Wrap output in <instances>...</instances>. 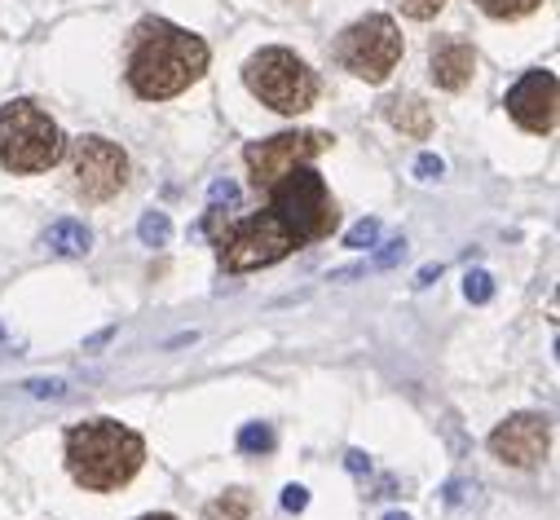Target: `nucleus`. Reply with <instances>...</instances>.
Wrapping results in <instances>:
<instances>
[{
	"label": "nucleus",
	"instance_id": "17",
	"mask_svg": "<svg viewBox=\"0 0 560 520\" xmlns=\"http://www.w3.org/2000/svg\"><path fill=\"white\" fill-rule=\"evenodd\" d=\"M273 441H278V437H273L269 424H247V428L238 433V450H243V454H269Z\"/></svg>",
	"mask_w": 560,
	"mask_h": 520
},
{
	"label": "nucleus",
	"instance_id": "5",
	"mask_svg": "<svg viewBox=\"0 0 560 520\" xmlns=\"http://www.w3.org/2000/svg\"><path fill=\"white\" fill-rule=\"evenodd\" d=\"M67 138L62 128L36 102L0 106V164L10 173H45L62 159Z\"/></svg>",
	"mask_w": 560,
	"mask_h": 520
},
{
	"label": "nucleus",
	"instance_id": "3",
	"mask_svg": "<svg viewBox=\"0 0 560 520\" xmlns=\"http://www.w3.org/2000/svg\"><path fill=\"white\" fill-rule=\"evenodd\" d=\"M203 229L212 234L217 260H221L230 274H247V270L273 265V260H283V256L296 251L292 229L278 221L269 208H260V212H252V216H230V212H221V208H208Z\"/></svg>",
	"mask_w": 560,
	"mask_h": 520
},
{
	"label": "nucleus",
	"instance_id": "12",
	"mask_svg": "<svg viewBox=\"0 0 560 520\" xmlns=\"http://www.w3.org/2000/svg\"><path fill=\"white\" fill-rule=\"evenodd\" d=\"M472 71H477V54L468 40H438L433 45V84L438 88L455 93L472 80Z\"/></svg>",
	"mask_w": 560,
	"mask_h": 520
},
{
	"label": "nucleus",
	"instance_id": "6",
	"mask_svg": "<svg viewBox=\"0 0 560 520\" xmlns=\"http://www.w3.org/2000/svg\"><path fill=\"white\" fill-rule=\"evenodd\" d=\"M243 84L278 115H301L318 102V75L310 71V62L296 58L292 49H278V45L247 58Z\"/></svg>",
	"mask_w": 560,
	"mask_h": 520
},
{
	"label": "nucleus",
	"instance_id": "1",
	"mask_svg": "<svg viewBox=\"0 0 560 520\" xmlns=\"http://www.w3.org/2000/svg\"><path fill=\"white\" fill-rule=\"evenodd\" d=\"M203 71H208V45L199 36H190L186 27L168 19L137 23L132 49H128V84L137 97H147V102L177 97Z\"/></svg>",
	"mask_w": 560,
	"mask_h": 520
},
{
	"label": "nucleus",
	"instance_id": "28",
	"mask_svg": "<svg viewBox=\"0 0 560 520\" xmlns=\"http://www.w3.org/2000/svg\"><path fill=\"white\" fill-rule=\"evenodd\" d=\"M142 520H177V516H168V511H155V516H142Z\"/></svg>",
	"mask_w": 560,
	"mask_h": 520
},
{
	"label": "nucleus",
	"instance_id": "7",
	"mask_svg": "<svg viewBox=\"0 0 560 520\" xmlns=\"http://www.w3.org/2000/svg\"><path fill=\"white\" fill-rule=\"evenodd\" d=\"M336 58L345 71H353L366 84H384L388 71L401 62V32L388 14H371L358 19L340 40H336Z\"/></svg>",
	"mask_w": 560,
	"mask_h": 520
},
{
	"label": "nucleus",
	"instance_id": "15",
	"mask_svg": "<svg viewBox=\"0 0 560 520\" xmlns=\"http://www.w3.org/2000/svg\"><path fill=\"white\" fill-rule=\"evenodd\" d=\"M247 511H252V494L247 489H230L217 503H208L203 520H247Z\"/></svg>",
	"mask_w": 560,
	"mask_h": 520
},
{
	"label": "nucleus",
	"instance_id": "20",
	"mask_svg": "<svg viewBox=\"0 0 560 520\" xmlns=\"http://www.w3.org/2000/svg\"><path fill=\"white\" fill-rule=\"evenodd\" d=\"M380 229H384V225H380L375 216H366V221H358V225L345 234V247H353V251H362V247H375V243H380Z\"/></svg>",
	"mask_w": 560,
	"mask_h": 520
},
{
	"label": "nucleus",
	"instance_id": "21",
	"mask_svg": "<svg viewBox=\"0 0 560 520\" xmlns=\"http://www.w3.org/2000/svg\"><path fill=\"white\" fill-rule=\"evenodd\" d=\"M406 238H393V243H384V251H375L371 260H366V265H362V274L366 270H388V265H397V260H406Z\"/></svg>",
	"mask_w": 560,
	"mask_h": 520
},
{
	"label": "nucleus",
	"instance_id": "19",
	"mask_svg": "<svg viewBox=\"0 0 560 520\" xmlns=\"http://www.w3.org/2000/svg\"><path fill=\"white\" fill-rule=\"evenodd\" d=\"M464 296H468L472 305H490V300H494V279H490L486 270H468V279H464Z\"/></svg>",
	"mask_w": 560,
	"mask_h": 520
},
{
	"label": "nucleus",
	"instance_id": "27",
	"mask_svg": "<svg viewBox=\"0 0 560 520\" xmlns=\"http://www.w3.org/2000/svg\"><path fill=\"white\" fill-rule=\"evenodd\" d=\"M433 279H442V265H424V270H419V279H415V287H429Z\"/></svg>",
	"mask_w": 560,
	"mask_h": 520
},
{
	"label": "nucleus",
	"instance_id": "24",
	"mask_svg": "<svg viewBox=\"0 0 560 520\" xmlns=\"http://www.w3.org/2000/svg\"><path fill=\"white\" fill-rule=\"evenodd\" d=\"M442 173H446V164H442L438 155H419V159H415V177H419V181H438Z\"/></svg>",
	"mask_w": 560,
	"mask_h": 520
},
{
	"label": "nucleus",
	"instance_id": "23",
	"mask_svg": "<svg viewBox=\"0 0 560 520\" xmlns=\"http://www.w3.org/2000/svg\"><path fill=\"white\" fill-rule=\"evenodd\" d=\"M23 393H32V398H54V402H62V398H67V379H27V383H23Z\"/></svg>",
	"mask_w": 560,
	"mask_h": 520
},
{
	"label": "nucleus",
	"instance_id": "9",
	"mask_svg": "<svg viewBox=\"0 0 560 520\" xmlns=\"http://www.w3.org/2000/svg\"><path fill=\"white\" fill-rule=\"evenodd\" d=\"M71 177H75V194L80 199L106 203L128 181V155L106 138H80L71 146Z\"/></svg>",
	"mask_w": 560,
	"mask_h": 520
},
{
	"label": "nucleus",
	"instance_id": "22",
	"mask_svg": "<svg viewBox=\"0 0 560 520\" xmlns=\"http://www.w3.org/2000/svg\"><path fill=\"white\" fill-rule=\"evenodd\" d=\"M446 10V0H401V14L406 19H419V23H429Z\"/></svg>",
	"mask_w": 560,
	"mask_h": 520
},
{
	"label": "nucleus",
	"instance_id": "4",
	"mask_svg": "<svg viewBox=\"0 0 560 520\" xmlns=\"http://www.w3.org/2000/svg\"><path fill=\"white\" fill-rule=\"evenodd\" d=\"M269 212L283 221L288 229H292V238H296V247H310V243H318V238H327L331 229H336V221H340V212H336V199H331V190H327V181L314 173V168H292V173H283L269 190Z\"/></svg>",
	"mask_w": 560,
	"mask_h": 520
},
{
	"label": "nucleus",
	"instance_id": "29",
	"mask_svg": "<svg viewBox=\"0 0 560 520\" xmlns=\"http://www.w3.org/2000/svg\"><path fill=\"white\" fill-rule=\"evenodd\" d=\"M384 520H410V516H406V511H388Z\"/></svg>",
	"mask_w": 560,
	"mask_h": 520
},
{
	"label": "nucleus",
	"instance_id": "13",
	"mask_svg": "<svg viewBox=\"0 0 560 520\" xmlns=\"http://www.w3.org/2000/svg\"><path fill=\"white\" fill-rule=\"evenodd\" d=\"M384 119L393 128H401V133H410V138H429L433 133V110L424 106V97H415V93L388 97L384 102Z\"/></svg>",
	"mask_w": 560,
	"mask_h": 520
},
{
	"label": "nucleus",
	"instance_id": "2",
	"mask_svg": "<svg viewBox=\"0 0 560 520\" xmlns=\"http://www.w3.org/2000/svg\"><path fill=\"white\" fill-rule=\"evenodd\" d=\"M147 459V441L119 419H89L67 433V472L93 494L128 485Z\"/></svg>",
	"mask_w": 560,
	"mask_h": 520
},
{
	"label": "nucleus",
	"instance_id": "16",
	"mask_svg": "<svg viewBox=\"0 0 560 520\" xmlns=\"http://www.w3.org/2000/svg\"><path fill=\"white\" fill-rule=\"evenodd\" d=\"M137 238H142L147 247H168V238H173V221H168V212H147L142 225H137Z\"/></svg>",
	"mask_w": 560,
	"mask_h": 520
},
{
	"label": "nucleus",
	"instance_id": "18",
	"mask_svg": "<svg viewBox=\"0 0 560 520\" xmlns=\"http://www.w3.org/2000/svg\"><path fill=\"white\" fill-rule=\"evenodd\" d=\"M477 5L490 19H525V14H534L542 5V0H477Z\"/></svg>",
	"mask_w": 560,
	"mask_h": 520
},
{
	"label": "nucleus",
	"instance_id": "11",
	"mask_svg": "<svg viewBox=\"0 0 560 520\" xmlns=\"http://www.w3.org/2000/svg\"><path fill=\"white\" fill-rule=\"evenodd\" d=\"M508 115L525 133H551L556 128V71H525L508 88Z\"/></svg>",
	"mask_w": 560,
	"mask_h": 520
},
{
	"label": "nucleus",
	"instance_id": "10",
	"mask_svg": "<svg viewBox=\"0 0 560 520\" xmlns=\"http://www.w3.org/2000/svg\"><path fill=\"white\" fill-rule=\"evenodd\" d=\"M547 446H551V424L547 415L538 411H521L512 419H503L494 433H490V454L508 468H534L547 459Z\"/></svg>",
	"mask_w": 560,
	"mask_h": 520
},
{
	"label": "nucleus",
	"instance_id": "30",
	"mask_svg": "<svg viewBox=\"0 0 560 520\" xmlns=\"http://www.w3.org/2000/svg\"><path fill=\"white\" fill-rule=\"evenodd\" d=\"M0 348H10V340H5V331H0Z\"/></svg>",
	"mask_w": 560,
	"mask_h": 520
},
{
	"label": "nucleus",
	"instance_id": "25",
	"mask_svg": "<svg viewBox=\"0 0 560 520\" xmlns=\"http://www.w3.org/2000/svg\"><path fill=\"white\" fill-rule=\"evenodd\" d=\"M283 507H288V511H305V507H310V489H305V485H288V489H283Z\"/></svg>",
	"mask_w": 560,
	"mask_h": 520
},
{
	"label": "nucleus",
	"instance_id": "14",
	"mask_svg": "<svg viewBox=\"0 0 560 520\" xmlns=\"http://www.w3.org/2000/svg\"><path fill=\"white\" fill-rule=\"evenodd\" d=\"M45 247H49L54 256H89V247H93V234H89V225H84V221H71V216H62V221H54V225H49V234H45Z\"/></svg>",
	"mask_w": 560,
	"mask_h": 520
},
{
	"label": "nucleus",
	"instance_id": "8",
	"mask_svg": "<svg viewBox=\"0 0 560 520\" xmlns=\"http://www.w3.org/2000/svg\"><path fill=\"white\" fill-rule=\"evenodd\" d=\"M331 133H323V128H301V133H278V138H265V142H252L243 151L247 168H252V186L256 190H269L283 173L318 159L323 151H331Z\"/></svg>",
	"mask_w": 560,
	"mask_h": 520
},
{
	"label": "nucleus",
	"instance_id": "26",
	"mask_svg": "<svg viewBox=\"0 0 560 520\" xmlns=\"http://www.w3.org/2000/svg\"><path fill=\"white\" fill-rule=\"evenodd\" d=\"M345 463H349V472H353V476H362V472H371V459H366L362 450H349V454H345Z\"/></svg>",
	"mask_w": 560,
	"mask_h": 520
}]
</instances>
